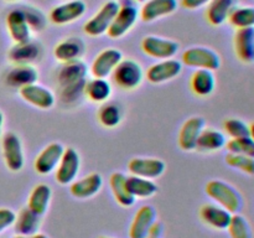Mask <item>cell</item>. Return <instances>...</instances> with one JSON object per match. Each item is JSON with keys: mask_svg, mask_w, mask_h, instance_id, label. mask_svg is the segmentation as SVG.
<instances>
[{"mask_svg": "<svg viewBox=\"0 0 254 238\" xmlns=\"http://www.w3.org/2000/svg\"><path fill=\"white\" fill-rule=\"evenodd\" d=\"M206 193L218 206L226 208L231 213H238L243 207V197L235 186L222 180L208 181L205 188Z\"/></svg>", "mask_w": 254, "mask_h": 238, "instance_id": "1", "label": "cell"}, {"mask_svg": "<svg viewBox=\"0 0 254 238\" xmlns=\"http://www.w3.org/2000/svg\"><path fill=\"white\" fill-rule=\"evenodd\" d=\"M119 10L109 26L107 35L112 39L126 36L139 19V9L135 0H119Z\"/></svg>", "mask_w": 254, "mask_h": 238, "instance_id": "2", "label": "cell"}, {"mask_svg": "<svg viewBox=\"0 0 254 238\" xmlns=\"http://www.w3.org/2000/svg\"><path fill=\"white\" fill-rule=\"evenodd\" d=\"M114 83L123 91H133L141 84L144 69L140 63L131 59L122 60L112 73Z\"/></svg>", "mask_w": 254, "mask_h": 238, "instance_id": "3", "label": "cell"}, {"mask_svg": "<svg viewBox=\"0 0 254 238\" xmlns=\"http://www.w3.org/2000/svg\"><path fill=\"white\" fill-rule=\"evenodd\" d=\"M118 10L119 2L116 0H109V1L104 2L101 9L91 19L87 20L83 26V31L92 37L102 36V35L107 34Z\"/></svg>", "mask_w": 254, "mask_h": 238, "instance_id": "4", "label": "cell"}, {"mask_svg": "<svg viewBox=\"0 0 254 238\" xmlns=\"http://www.w3.org/2000/svg\"><path fill=\"white\" fill-rule=\"evenodd\" d=\"M183 63L197 69L216 71L221 66V57L208 47H191L183 54Z\"/></svg>", "mask_w": 254, "mask_h": 238, "instance_id": "5", "label": "cell"}, {"mask_svg": "<svg viewBox=\"0 0 254 238\" xmlns=\"http://www.w3.org/2000/svg\"><path fill=\"white\" fill-rule=\"evenodd\" d=\"M2 158L6 168L12 173H17L24 168V150L19 136L15 133H6L1 140Z\"/></svg>", "mask_w": 254, "mask_h": 238, "instance_id": "6", "label": "cell"}, {"mask_svg": "<svg viewBox=\"0 0 254 238\" xmlns=\"http://www.w3.org/2000/svg\"><path fill=\"white\" fill-rule=\"evenodd\" d=\"M81 168V158L73 148H64V155L57 165L55 178L60 185H68L76 180Z\"/></svg>", "mask_w": 254, "mask_h": 238, "instance_id": "7", "label": "cell"}, {"mask_svg": "<svg viewBox=\"0 0 254 238\" xmlns=\"http://www.w3.org/2000/svg\"><path fill=\"white\" fill-rule=\"evenodd\" d=\"M141 50L148 56L154 57L158 60H169L173 59L179 51V44L170 39L164 37L145 36L141 41Z\"/></svg>", "mask_w": 254, "mask_h": 238, "instance_id": "8", "label": "cell"}, {"mask_svg": "<svg viewBox=\"0 0 254 238\" xmlns=\"http://www.w3.org/2000/svg\"><path fill=\"white\" fill-rule=\"evenodd\" d=\"M86 10L87 5L83 0H71L55 6L50 11L49 19L52 24L66 25L83 16Z\"/></svg>", "mask_w": 254, "mask_h": 238, "instance_id": "9", "label": "cell"}, {"mask_svg": "<svg viewBox=\"0 0 254 238\" xmlns=\"http://www.w3.org/2000/svg\"><path fill=\"white\" fill-rule=\"evenodd\" d=\"M123 60V54L117 49H104L94 57L91 66V73L96 78H107L113 73L114 68Z\"/></svg>", "mask_w": 254, "mask_h": 238, "instance_id": "10", "label": "cell"}, {"mask_svg": "<svg viewBox=\"0 0 254 238\" xmlns=\"http://www.w3.org/2000/svg\"><path fill=\"white\" fill-rule=\"evenodd\" d=\"M19 93L25 102L39 109H51L56 102V97L49 88L37 83L22 87Z\"/></svg>", "mask_w": 254, "mask_h": 238, "instance_id": "11", "label": "cell"}, {"mask_svg": "<svg viewBox=\"0 0 254 238\" xmlns=\"http://www.w3.org/2000/svg\"><path fill=\"white\" fill-rule=\"evenodd\" d=\"M181 71H183V63L180 61L173 59L163 60L161 62L149 67L146 71V79L154 84L164 83L176 78Z\"/></svg>", "mask_w": 254, "mask_h": 238, "instance_id": "12", "label": "cell"}, {"mask_svg": "<svg viewBox=\"0 0 254 238\" xmlns=\"http://www.w3.org/2000/svg\"><path fill=\"white\" fill-rule=\"evenodd\" d=\"M64 148L61 143H51L42 149L41 153L36 156L34 163V168L40 175H47L52 173L59 165Z\"/></svg>", "mask_w": 254, "mask_h": 238, "instance_id": "13", "label": "cell"}, {"mask_svg": "<svg viewBox=\"0 0 254 238\" xmlns=\"http://www.w3.org/2000/svg\"><path fill=\"white\" fill-rule=\"evenodd\" d=\"M128 169L131 175L153 180L165 173L166 164L156 158H134L129 161Z\"/></svg>", "mask_w": 254, "mask_h": 238, "instance_id": "14", "label": "cell"}, {"mask_svg": "<svg viewBox=\"0 0 254 238\" xmlns=\"http://www.w3.org/2000/svg\"><path fill=\"white\" fill-rule=\"evenodd\" d=\"M201 221L208 227L217 231L227 230L230 221L232 218V213L226 208L221 207L217 203H205L200 208Z\"/></svg>", "mask_w": 254, "mask_h": 238, "instance_id": "15", "label": "cell"}, {"mask_svg": "<svg viewBox=\"0 0 254 238\" xmlns=\"http://www.w3.org/2000/svg\"><path fill=\"white\" fill-rule=\"evenodd\" d=\"M178 0H145L139 9V17L145 22L159 20L178 10Z\"/></svg>", "mask_w": 254, "mask_h": 238, "instance_id": "16", "label": "cell"}, {"mask_svg": "<svg viewBox=\"0 0 254 238\" xmlns=\"http://www.w3.org/2000/svg\"><path fill=\"white\" fill-rule=\"evenodd\" d=\"M233 47L237 59L243 63L254 62V27L237 29L233 36Z\"/></svg>", "mask_w": 254, "mask_h": 238, "instance_id": "17", "label": "cell"}, {"mask_svg": "<svg viewBox=\"0 0 254 238\" xmlns=\"http://www.w3.org/2000/svg\"><path fill=\"white\" fill-rule=\"evenodd\" d=\"M205 129V120L201 117H192L183 124L179 133V145L183 150L192 151L196 149L201 131Z\"/></svg>", "mask_w": 254, "mask_h": 238, "instance_id": "18", "label": "cell"}, {"mask_svg": "<svg viewBox=\"0 0 254 238\" xmlns=\"http://www.w3.org/2000/svg\"><path fill=\"white\" fill-rule=\"evenodd\" d=\"M156 211L153 206H141L134 215L129 227V238H145L156 221Z\"/></svg>", "mask_w": 254, "mask_h": 238, "instance_id": "19", "label": "cell"}, {"mask_svg": "<svg viewBox=\"0 0 254 238\" xmlns=\"http://www.w3.org/2000/svg\"><path fill=\"white\" fill-rule=\"evenodd\" d=\"M6 26L10 37L15 44H22L31 40V29L26 21L24 12L20 9H14L7 14Z\"/></svg>", "mask_w": 254, "mask_h": 238, "instance_id": "20", "label": "cell"}, {"mask_svg": "<svg viewBox=\"0 0 254 238\" xmlns=\"http://www.w3.org/2000/svg\"><path fill=\"white\" fill-rule=\"evenodd\" d=\"M42 55V46L36 41L15 44L7 52V57L15 64H31L32 62L39 61Z\"/></svg>", "mask_w": 254, "mask_h": 238, "instance_id": "21", "label": "cell"}, {"mask_svg": "<svg viewBox=\"0 0 254 238\" xmlns=\"http://www.w3.org/2000/svg\"><path fill=\"white\" fill-rule=\"evenodd\" d=\"M103 186V178L98 173H92L79 180H74L69 186V192L73 197L79 200L93 197L101 191Z\"/></svg>", "mask_w": 254, "mask_h": 238, "instance_id": "22", "label": "cell"}, {"mask_svg": "<svg viewBox=\"0 0 254 238\" xmlns=\"http://www.w3.org/2000/svg\"><path fill=\"white\" fill-rule=\"evenodd\" d=\"M86 50V45L79 37H67L55 46L54 56L62 63L81 60Z\"/></svg>", "mask_w": 254, "mask_h": 238, "instance_id": "23", "label": "cell"}, {"mask_svg": "<svg viewBox=\"0 0 254 238\" xmlns=\"http://www.w3.org/2000/svg\"><path fill=\"white\" fill-rule=\"evenodd\" d=\"M39 79V72L31 64H16L6 74V84L12 88H22L29 84L36 83Z\"/></svg>", "mask_w": 254, "mask_h": 238, "instance_id": "24", "label": "cell"}, {"mask_svg": "<svg viewBox=\"0 0 254 238\" xmlns=\"http://www.w3.org/2000/svg\"><path fill=\"white\" fill-rule=\"evenodd\" d=\"M87 73H88V67L82 60L67 62V63L62 64L59 73H57V84H59V87H62L83 81V79H86Z\"/></svg>", "mask_w": 254, "mask_h": 238, "instance_id": "25", "label": "cell"}, {"mask_svg": "<svg viewBox=\"0 0 254 238\" xmlns=\"http://www.w3.org/2000/svg\"><path fill=\"white\" fill-rule=\"evenodd\" d=\"M237 5L238 0H211L206 9V19L213 26H220L227 21Z\"/></svg>", "mask_w": 254, "mask_h": 238, "instance_id": "26", "label": "cell"}, {"mask_svg": "<svg viewBox=\"0 0 254 238\" xmlns=\"http://www.w3.org/2000/svg\"><path fill=\"white\" fill-rule=\"evenodd\" d=\"M52 198V190L47 183H37L27 198V207L36 215L44 216L49 210Z\"/></svg>", "mask_w": 254, "mask_h": 238, "instance_id": "27", "label": "cell"}, {"mask_svg": "<svg viewBox=\"0 0 254 238\" xmlns=\"http://www.w3.org/2000/svg\"><path fill=\"white\" fill-rule=\"evenodd\" d=\"M109 185H111L112 193L114 196V200L123 207H130L135 202V197L129 191L127 185V175L123 173L112 174L109 178Z\"/></svg>", "mask_w": 254, "mask_h": 238, "instance_id": "28", "label": "cell"}, {"mask_svg": "<svg viewBox=\"0 0 254 238\" xmlns=\"http://www.w3.org/2000/svg\"><path fill=\"white\" fill-rule=\"evenodd\" d=\"M191 89L198 97H207L215 91L216 77L213 71L208 69H196L191 76Z\"/></svg>", "mask_w": 254, "mask_h": 238, "instance_id": "29", "label": "cell"}, {"mask_svg": "<svg viewBox=\"0 0 254 238\" xmlns=\"http://www.w3.org/2000/svg\"><path fill=\"white\" fill-rule=\"evenodd\" d=\"M41 225V216L36 215L29 207L19 211L14 222V230L16 235H31L39 231Z\"/></svg>", "mask_w": 254, "mask_h": 238, "instance_id": "30", "label": "cell"}, {"mask_svg": "<svg viewBox=\"0 0 254 238\" xmlns=\"http://www.w3.org/2000/svg\"><path fill=\"white\" fill-rule=\"evenodd\" d=\"M226 136L222 131L213 128H205L200 134L196 149L200 151H217L226 146Z\"/></svg>", "mask_w": 254, "mask_h": 238, "instance_id": "31", "label": "cell"}, {"mask_svg": "<svg viewBox=\"0 0 254 238\" xmlns=\"http://www.w3.org/2000/svg\"><path fill=\"white\" fill-rule=\"evenodd\" d=\"M112 94V86L106 78H92L86 82L84 96L92 102L102 103L106 102Z\"/></svg>", "mask_w": 254, "mask_h": 238, "instance_id": "32", "label": "cell"}, {"mask_svg": "<svg viewBox=\"0 0 254 238\" xmlns=\"http://www.w3.org/2000/svg\"><path fill=\"white\" fill-rule=\"evenodd\" d=\"M127 185L135 198H148L158 192V185L153 180L140 176H127Z\"/></svg>", "mask_w": 254, "mask_h": 238, "instance_id": "33", "label": "cell"}, {"mask_svg": "<svg viewBox=\"0 0 254 238\" xmlns=\"http://www.w3.org/2000/svg\"><path fill=\"white\" fill-rule=\"evenodd\" d=\"M87 79L76 82V83L67 84V86L59 87L60 99L66 106H74L79 103L84 96V86H86Z\"/></svg>", "mask_w": 254, "mask_h": 238, "instance_id": "34", "label": "cell"}, {"mask_svg": "<svg viewBox=\"0 0 254 238\" xmlns=\"http://www.w3.org/2000/svg\"><path fill=\"white\" fill-rule=\"evenodd\" d=\"M236 29L254 27V6H237L232 10L227 20Z\"/></svg>", "mask_w": 254, "mask_h": 238, "instance_id": "35", "label": "cell"}, {"mask_svg": "<svg viewBox=\"0 0 254 238\" xmlns=\"http://www.w3.org/2000/svg\"><path fill=\"white\" fill-rule=\"evenodd\" d=\"M98 120L106 128H116L122 121L121 107L116 103L103 104L98 111Z\"/></svg>", "mask_w": 254, "mask_h": 238, "instance_id": "36", "label": "cell"}, {"mask_svg": "<svg viewBox=\"0 0 254 238\" xmlns=\"http://www.w3.org/2000/svg\"><path fill=\"white\" fill-rule=\"evenodd\" d=\"M231 238H253L252 227L245 216L240 213H233L227 227Z\"/></svg>", "mask_w": 254, "mask_h": 238, "instance_id": "37", "label": "cell"}, {"mask_svg": "<svg viewBox=\"0 0 254 238\" xmlns=\"http://www.w3.org/2000/svg\"><path fill=\"white\" fill-rule=\"evenodd\" d=\"M24 12L26 21L29 24L31 31L41 32L47 26V17L39 7L32 6V5H22L19 7Z\"/></svg>", "mask_w": 254, "mask_h": 238, "instance_id": "38", "label": "cell"}, {"mask_svg": "<svg viewBox=\"0 0 254 238\" xmlns=\"http://www.w3.org/2000/svg\"><path fill=\"white\" fill-rule=\"evenodd\" d=\"M226 149L228 150V153L254 158V140L250 135L243 136V138L231 139L226 143Z\"/></svg>", "mask_w": 254, "mask_h": 238, "instance_id": "39", "label": "cell"}, {"mask_svg": "<svg viewBox=\"0 0 254 238\" xmlns=\"http://www.w3.org/2000/svg\"><path fill=\"white\" fill-rule=\"evenodd\" d=\"M226 163L231 168L237 169L247 175H254V158L246 155H240V154L228 153L226 155Z\"/></svg>", "mask_w": 254, "mask_h": 238, "instance_id": "40", "label": "cell"}, {"mask_svg": "<svg viewBox=\"0 0 254 238\" xmlns=\"http://www.w3.org/2000/svg\"><path fill=\"white\" fill-rule=\"evenodd\" d=\"M223 129L231 139L243 138L250 135V125L238 118H230L223 123Z\"/></svg>", "mask_w": 254, "mask_h": 238, "instance_id": "41", "label": "cell"}, {"mask_svg": "<svg viewBox=\"0 0 254 238\" xmlns=\"http://www.w3.org/2000/svg\"><path fill=\"white\" fill-rule=\"evenodd\" d=\"M16 213L10 208H0V233L4 232L9 227L14 226Z\"/></svg>", "mask_w": 254, "mask_h": 238, "instance_id": "42", "label": "cell"}, {"mask_svg": "<svg viewBox=\"0 0 254 238\" xmlns=\"http://www.w3.org/2000/svg\"><path fill=\"white\" fill-rule=\"evenodd\" d=\"M210 1L211 0H181V5H183L185 9L196 10L208 5Z\"/></svg>", "mask_w": 254, "mask_h": 238, "instance_id": "43", "label": "cell"}, {"mask_svg": "<svg viewBox=\"0 0 254 238\" xmlns=\"http://www.w3.org/2000/svg\"><path fill=\"white\" fill-rule=\"evenodd\" d=\"M163 233H164L163 223L155 221V223L151 226V228L149 230L148 235H146L145 238H161L163 237Z\"/></svg>", "mask_w": 254, "mask_h": 238, "instance_id": "44", "label": "cell"}, {"mask_svg": "<svg viewBox=\"0 0 254 238\" xmlns=\"http://www.w3.org/2000/svg\"><path fill=\"white\" fill-rule=\"evenodd\" d=\"M12 238H49V237H47L45 233L35 232V233H31V235H16Z\"/></svg>", "mask_w": 254, "mask_h": 238, "instance_id": "45", "label": "cell"}, {"mask_svg": "<svg viewBox=\"0 0 254 238\" xmlns=\"http://www.w3.org/2000/svg\"><path fill=\"white\" fill-rule=\"evenodd\" d=\"M250 136L254 140V123L250 125Z\"/></svg>", "mask_w": 254, "mask_h": 238, "instance_id": "46", "label": "cell"}, {"mask_svg": "<svg viewBox=\"0 0 254 238\" xmlns=\"http://www.w3.org/2000/svg\"><path fill=\"white\" fill-rule=\"evenodd\" d=\"M2 124H4V116H2V113H1V112H0V133H1Z\"/></svg>", "mask_w": 254, "mask_h": 238, "instance_id": "47", "label": "cell"}, {"mask_svg": "<svg viewBox=\"0 0 254 238\" xmlns=\"http://www.w3.org/2000/svg\"><path fill=\"white\" fill-rule=\"evenodd\" d=\"M135 1L136 2H144V1H145V0H135Z\"/></svg>", "mask_w": 254, "mask_h": 238, "instance_id": "48", "label": "cell"}, {"mask_svg": "<svg viewBox=\"0 0 254 238\" xmlns=\"http://www.w3.org/2000/svg\"><path fill=\"white\" fill-rule=\"evenodd\" d=\"M6 1H15V0H6Z\"/></svg>", "mask_w": 254, "mask_h": 238, "instance_id": "49", "label": "cell"}, {"mask_svg": "<svg viewBox=\"0 0 254 238\" xmlns=\"http://www.w3.org/2000/svg\"><path fill=\"white\" fill-rule=\"evenodd\" d=\"M99 238H112V237H99Z\"/></svg>", "mask_w": 254, "mask_h": 238, "instance_id": "50", "label": "cell"}]
</instances>
